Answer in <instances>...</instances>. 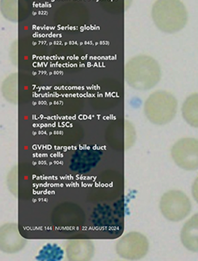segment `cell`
Returning <instances> with one entry per match:
<instances>
[{
    "label": "cell",
    "mask_w": 198,
    "mask_h": 261,
    "mask_svg": "<svg viewBox=\"0 0 198 261\" xmlns=\"http://www.w3.org/2000/svg\"><path fill=\"white\" fill-rule=\"evenodd\" d=\"M162 78L159 63L150 56L140 54L131 58L125 66V80L130 87L147 91L157 86Z\"/></svg>",
    "instance_id": "cell-1"
},
{
    "label": "cell",
    "mask_w": 198,
    "mask_h": 261,
    "mask_svg": "<svg viewBox=\"0 0 198 261\" xmlns=\"http://www.w3.org/2000/svg\"><path fill=\"white\" fill-rule=\"evenodd\" d=\"M152 18L161 32L174 34L186 26L188 14L180 0H156L152 9Z\"/></svg>",
    "instance_id": "cell-2"
},
{
    "label": "cell",
    "mask_w": 198,
    "mask_h": 261,
    "mask_svg": "<svg viewBox=\"0 0 198 261\" xmlns=\"http://www.w3.org/2000/svg\"><path fill=\"white\" fill-rule=\"evenodd\" d=\"M143 111L150 123L163 126L172 121L176 117L178 101L172 94L167 91H156L146 98Z\"/></svg>",
    "instance_id": "cell-3"
},
{
    "label": "cell",
    "mask_w": 198,
    "mask_h": 261,
    "mask_svg": "<svg viewBox=\"0 0 198 261\" xmlns=\"http://www.w3.org/2000/svg\"><path fill=\"white\" fill-rule=\"evenodd\" d=\"M192 209L191 200L188 196L179 190H171L162 196L159 202V210L162 216L172 222L185 219Z\"/></svg>",
    "instance_id": "cell-4"
},
{
    "label": "cell",
    "mask_w": 198,
    "mask_h": 261,
    "mask_svg": "<svg viewBox=\"0 0 198 261\" xmlns=\"http://www.w3.org/2000/svg\"><path fill=\"white\" fill-rule=\"evenodd\" d=\"M150 244L144 234L131 231L122 236L116 244L117 255L128 260H138L147 254Z\"/></svg>",
    "instance_id": "cell-5"
},
{
    "label": "cell",
    "mask_w": 198,
    "mask_h": 261,
    "mask_svg": "<svg viewBox=\"0 0 198 261\" xmlns=\"http://www.w3.org/2000/svg\"><path fill=\"white\" fill-rule=\"evenodd\" d=\"M171 155L179 168L198 170V139L185 137L178 140L171 147Z\"/></svg>",
    "instance_id": "cell-6"
},
{
    "label": "cell",
    "mask_w": 198,
    "mask_h": 261,
    "mask_svg": "<svg viewBox=\"0 0 198 261\" xmlns=\"http://www.w3.org/2000/svg\"><path fill=\"white\" fill-rule=\"evenodd\" d=\"M102 155V151L95 148L77 149L71 155L69 169L77 174H87L96 167Z\"/></svg>",
    "instance_id": "cell-7"
},
{
    "label": "cell",
    "mask_w": 198,
    "mask_h": 261,
    "mask_svg": "<svg viewBox=\"0 0 198 261\" xmlns=\"http://www.w3.org/2000/svg\"><path fill=\"white\" fill-rule=\"evenodd\" d=\"M27 240L21 236L18 224L8 222L0 228V249L6 254H15L24 249Z\"/></svg>",
    "instance_id": "cell-8"
},
{
    "label": "cell",
    "mask_w": 198,
    "mask_h": 261,
    "mask_svg": "<svg viewBox=\"0 0 198 261\" xmlns=\"http://www.w3.org/2000/svg\"><path fill=\"white\" fill-rule=\"evenodd\" d=\"M95 248L93 242L89 239H72L67 241L65 254L68 260H91L95 256Z\"/></svg>",
    "instance_id": "cell-9"
},
{
    "label": "cell",
    "mask_w": 198,
    "mask_h": 261,
    "mask_svg": "<svg viewBox=\"0 0 198 261\" xmlns=\"http://www.w3.org/2000/svg\"><path fill=\"white\" fill-rule=\"evenodd\" d=\"M181 242L186 249L198 253V213L191 216L182 227Z\"/></svg>",
    "instance_id": "cell-10"
},
{
    "label": "cell",
    "mask_w": 198,
    "mask_h": 261,
    "mask_svg": "<svg viewBox=\"0 0 198 261\" xmlns=\"http://www.w3.org/2000/svg\"><path fill=\"white\" fill-rule=\"evenodd\" d=\"M182 117L188 124L198 128V93L189 95L182 108Z\"/></svg>",
    "instance_id": "cell-11"
},
{
    "label": "cell",
    "mask_w": 198,
    "mask_h": 261,
    "mask_svg": "<svg viewBox=\"0 0 198 261\" xmlns=\"http://www.w3.org/2000/svg\"><path fill=\"white\" fill-rule=\"evenodd\" d=\"M2 94L8 102L14 105L18 104V74H12L4 80L2 85Z\"/></svg>",
    "instance_id": "cell-12"
},
{
    "label": "cell",
    "mask_w": 198,
    "mask_h": 261,
    "mask_svg": "<svg viewBox=\"0 0 198 261\" xmlns=\"http://www.w3.org/2000/svg\"><path fill=\"white\" fill-rule=\"evenodd\" d=\"M1 12L6 19L18 21V0H1Z\"/></svg>",
    "instance_id": "cell-13"
},
{
    "label": "cell",
    "mask_w": 198,
    "mask_h": 261,
    "mask_svg": "<svg viewBox=\"0 0 198 261\" xmlns=\"http://www.w3.org/2000/svg\"><path fill=\"white\" fill-rule=\"evenodd\" d=\"M62 254H63L62 250L59 247L56 245H53V246L48 245L41 250L39 257H41L42 260H60V257H62Z\"/></svg>",
    "instance_id": "cell-14"
},
{
    "label": "cell",
    "mask_w": 198,
    "mask_h": 261,
    "mask_svg": "<svg viewBox=\"0 0 198 261\" xmlns=\"http://www.w3.org/2000/svg\"><path fill=\"white\" fill-rule=\"evenodd\" d=\"M191 193H192V196L194 200L198 203V177L194 180V184H193Z\"/></svg>",
    "instance_id": "cell-15"
}]
</instances>
